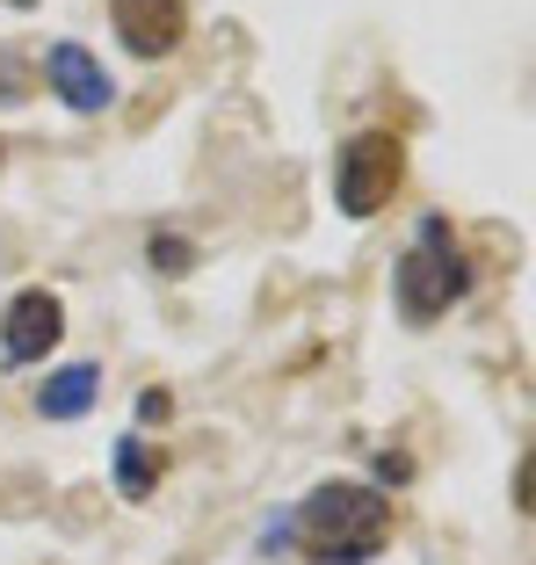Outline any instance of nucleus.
<instances>
[{"instance_id": "1", "label": "nucleus", "mask_w": 536, "mask_h": 565, "mask_svg": "<svg viewBox=\"0 0 536 565\" xmlns=\"http://www.w3.org/2000/svg\"><path fill=\"white\" fill-rule=\"evenodd\" d=\"M290 530H298L312 565H369L392 536V500L377 486L334 479V486H319V493H304L290 508Z\"/></svg>"}, {"instance_id": "2", "label": "nucleus", "mask_w": 536, "mask_h": 565, "mask_svg": "<svg viewBox=\"0 0 536 565\" xmlns=\"http://www.w3.org/2000/svg\"><path fill=\"white\" fill-rule=\"evenodd\" d=\"M392 290H399V312L414 319V327H428V319H442L457 298L471 290V268H464V247H457L450 217L428 211L414 225V247L399 254V268H392Z\"/></svg>"}, {"instance_id": "3", "label": "nucleus", "mask_w": 536, "mask_h": 565, "mask_svg": "<svg viewBox=\"0 0 536 565\" xmlns=\"http://www.w3.org/2000/svg\"><path fill=\"white\" fill-rule=\"evenodd\" d=\"M406 174V146L392 131H355L349 146L334 152V203L349 217H377L392 196H399Z\"/></svg>"}, {"instance_id": "4", "label": "nucleus", "mask_w": 536, "mask_h": 565, "mask_svg": "<svg viewBox=\"0 0 536 565\" xmlns=\"http://www.w3.org/2000/svg\"><path fill=\"white\" fill-rule=\"evenodd\" d=\"M58 341H66V305H58V290H22V298H8V312H0V355L15 370L44 363Z\"/></svg>"}, {"instance_id": "5", "label": "nucleus", "mask_w": 536, "mask_h": 565, "mask_svg": "<svg viewBox=\"0 0 536 565\" xmlns=\"http://www.w3.org/2000/svg\"><path fill=\"white\" fill-rule=\"evenodd\" d=\"M44 81H51V95L66 102V109H81V117H101V109L117 102V81H109V66H101L87 44H51Z\"/></svg>"}, {"instance_id": "6", "label": "nucleus", "mask_w": 536, "mask_h": 565, "mask_svg": "<svg viewBox=\"0 0 536 565\" xmlns=\"http://www.w3.org/2000/svg\"><path fill=\"white\" fill-rule=\"evenodd\" d=\"M109 30H117L138 58H168L189 36V0H109Z\"/></svg>"}, {"instance_id": "7", "label": "nucleus", "mask_w": 536, "mask_h": 565, "mask_svg": "<svg viewBox=\"0 0 536 565\" xmlns=\"http://www.w3.org/2000/svg\"><path fill=\"white\" fill-rule=\"evenodd\" d=\"M95 399H101V370L95 363H66V370H51V377L36 384V414L44 420H81Z\"/></svg>"}, {"instance_id": "8", "label": "nucleus", "mask_w": 536, "mask_h": 565, "mask_svg": "<svg viewBox=\"0 0 536 565\" xmlns=\"http://www.w3.org/2000/svg\"><path fill=\"white\" fill-rule=\"evenodd\" d=\"M117 493L124 500H146L152 493V443H138V435H124V443H117Z\"/></svg>"}, {"instance_id": "9", "label": "nucleus", "mask_w": 536, "mask_h": 565, "mask_svg": "<svg viewBox=\"0 0 536 565\" xmlns=\"http://www.w3.org/2000/svg\"><path fill=\"white\" fill-rule=\"evenodd\" d=\"M146 262L160 268V276H189L196 268V247H189L182 233H152V247H146Z\"/></svg>"}, {"instance_id": "10", "label": "nucleus", "mask_w": 536, "mask_h": 565, "mask_svg": "<svg viewBox=\"0 0 536 565\" xmlns=\"http://www.w3.org/2000/svg\"><path fill=\"white\" fill-rule=\"evenodd\" d=\"M8 102H22V66H15V51H0V109Z\"/></svg>"}, {"instance_id": "11", "label": "nucleus", "mask_w": 536, "mask_h": 565, "mask_svg": "<svg viewBox=\"0 0 536 565\" xmlns=\"http://www.w3.org/2000/svg\"><path fill=\"white\" fill-rule=\"evenodd\" d=\"M283 544H298V530H290V515H268L261 522V551H283Z\"/></svg>"}, {"instance_id": "12", "label": "nucleus", "mask_w": 536, "mask_h": 565, "mask_svg": "<svg viewBox=\"0 0 536 565\" xmlns=\"http://www.w3.org/2000/svg\"><path fill=\"white\" fill-rule=\"evenodd\" d=\"M168 414H174L168 392H138V420H168Z\"/></svg>"}]
</instances>
